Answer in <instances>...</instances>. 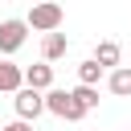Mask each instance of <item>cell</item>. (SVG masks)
<instances>
[{"label": "cell", "instance_id": "cell-12", "mask_svg": "<svg viewBox=\"0 0 131 131\" xmlns=\"http://www.w3.org/2000/svg\"><path fill=\"white\" fill-rule=\"evenodd\" d=\"M0 131H33V123H20V119H16V123H4Z\"/></svg>", "mask_w": 131, "mask_h": 131}, {"label": "cell", "instance_id": "cell-3", "mask_svg": "<svg viewBox=\"0 0 131 131\" xmlns=\"http://www.w3.org/2000/svg\"><path fill=\"white\" fill-rule=\"evenodd\" d=\"M29 41V20H0V53L12 57Z\"/></svg>", "mask_w": 131, "mask_h": 131}, {"label": "cell", "instance_id": "cell-8", "mask_svg": "<svg viewBox=\"0 0 131 131\" xmlns=\"http://www.w3.org/2000/svg\"><path fill=\"white\" fill-rule=\"evenodd\" d=\"M119 57H123L119 41H98V45H94V61H98L102 70H106V66H111V70H119Z\"/></svg>", "mask_w": 131, "mask_h": 131}, {"label": "cell", "instance_id": "cell-11", "mask_svg": "<svg viewBox=\"0 0 131 131\" xmlns=\"http://www.w3.org/2000/svg\"><path fill=\"white\" fill-rule=\"evenodd\" d=\"M74 98L82 102V111H86V115L98 106V90H94V86H74Z\"/></svg>", "mask_w": 131, "mask_h": 131}, {"label": "cell", "instance_id": "cell-6", "mask_svg": "<svg viewBox=\"0 0 131 131\" xmlns=\"http://www.w3.org/2000/svg\"><path fill=\"white\" fill-rule=\"evenodd\" d=\"M20 90H25V70L4 57V61H0V94H12V98H16Z\"/></svg>", "mask_w": 131, "mask_h": 131}, {"label": "cell", "instance_id": "cell-2", "mask_svg": "<svg viewBox=\"0 0 131 131\" xmlns=\"http://www.w3.org/2000/svg\"><path fill=\"white\" fill-rule=\"evenodd\" d=\"M61 20H66V12H61V4H53V0L29 8V29L45 33V37H49V33H61Z\"/></svg>", "mask_w": 131, "mask_h": 131}, {"label": "cell", "instance_id": "cell-5", "mask_svg": "<svg viewBox=\"0 0 131 131\" xmlns=\"http://www.w3.org/2000/svg\"><path fill=\"white\" fill-rule=\"evenodd\" d=\"M25 86H29V90H41V94H49V90H53V66H49V61L25 66Z\"/></svg>", "mask_w": 131, "mask_h": 131}, {"label": "cell", "instance_id": "cell-1", "mask_svg": "<svg viewBox=\"0 0 131 131\" xmlns=\"http://www.w3.org/2000/svg\"><path fill=\"white\" fill-rule=\"evenodd\" d=\"M45 111L57 115V119H66V123H82V119H86V111H82V102L74 98V90H57V86L45 94Z\"/></svg>", "mask_w": 131, "mask_h": 131}, {"label": "cell", "instance_id": "cell-7", "mask_svg": "<svg viewBox=\"0 0 131 131\" xmlns=\"http://www.w3.org/2000/svg\"><path fill=\"white\" fill-rule=\"evenodd\" d=\"M66 49H70V37L66 33H49V37H41V61H57V57H66Z\"/></svg>", "mask_w": 131, "mask_h": 131}, {"label": "cell", "instance_id": "cell-4", "mask_svg": "<svg viewBox=\"0 0 131 131\" xmlns=\"http://www.w3.org/2000/svg\"><path fill=\"white\" fill-rule=\"evenodd\" d=\"M12 106H16V119H20V123H33V119H37V115L45 111V94H41V90H29V86H25V90H20L16 98H12Z\"/></svg>", "mask_w": 131, "mask_h": 131}, {"label": "cell", "instance_id": "cell-10", "mask_svg": "<svg viewBox=\"0 0 131 131\" xmlns=\"http://www.w3.org/2000/svg\"><path fill=\"white\" fill-rule=\"evenodd\" d=\"M98 78H102V66H98L94 57H86V61L78 66V86H94V90H98Z\"/></svg>", "mask_w": 131, "mask_h": 131}, {"label": "cell", "instance_id": "cell-9", "mask_svg": "<svg viewBox=\"0 0 131 131\" xmlns=\"http://www.w3.org/2000/svg\"><path fill=\"white\" fill-rule=\"evenodd\" d=\"M106 86H111V94H119V98H127V94H131V66H119V70H111V78H106Z\"/></svg>", "mask_w": 131, "mask_h": 131}]
</instances>
